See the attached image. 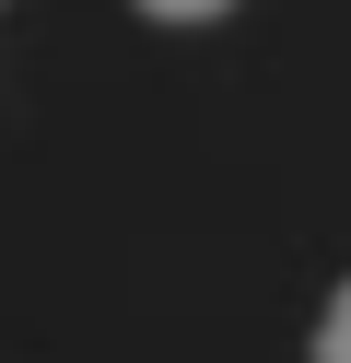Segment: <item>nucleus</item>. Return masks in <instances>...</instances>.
<instances>
[{
	"instance_id": "nucleus-1",
	"label": "nucleus",
	"mask_w": 351,
	"mask_h": 363,
	"mask_svg": "<svg viewBox=\"0 0 351 363\" xmlns=\"http://www.w3.org/2000/svg\"><path fill=\"white\" fill-rule=\"evenodd\" d=\"M316 363H351V281L328 293V316H316Z\"/></svg>"
},
{
	"instance_id": "nucleus-2",
	"label": "nucleus",
	"mask_w": 351,
	"mask_h": 363,
	"mask_svg": "<svg viewBox=\"0 0 351 363\" xmlns=\"http://www.w3.org/2000/svg\"><path fill=\"white\" fill-rule=\"evenodd\" d=\"M140 12H152V24H223L234 0H140Z\"/></svg>"
}]
</instances>
